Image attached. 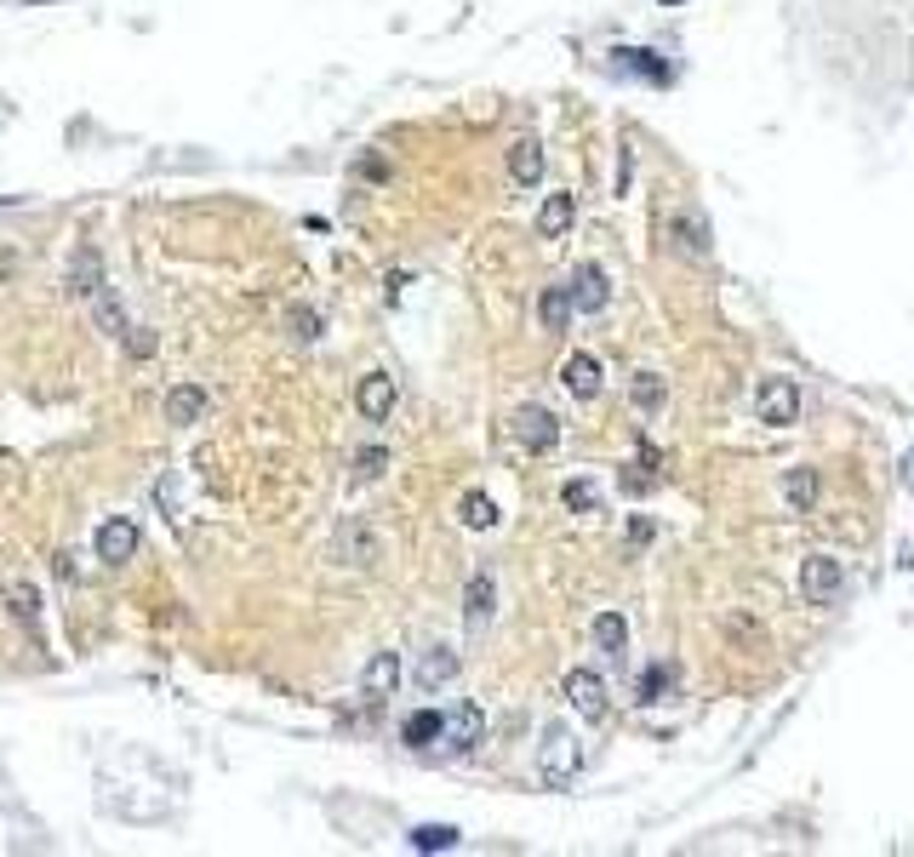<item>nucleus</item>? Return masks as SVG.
<instances>
[{
    "label": "nucleus",
    "mask_w": 914,
    "mask_h": 857,
    "mask_svg": "<svg viewBox=\"0 0 914 857\" xmlns=\"http://www.w3.org/2000/svg\"><path fill=\"white\" fill-rule=\"evenodd\" d=\"M486 738V715H481V703H458L452 715H440V749H447V754H469V749H475Z\"/></svg>",
    "instance_id": "obj_2"
},
{
    "label": "nucleus",
    "mask_w": 914,
    "mask_h": 857,
    "mask_svg": "<svg viewBox=\"0 0 914 857\" xmlns=\"http://www.w3.org/2000/svg\"><path fill=\"white\" fill-rule=\"evenodd\" d=\"M674 241H681V252H692V257H708V229H703L697 212H681V218H674Z\"/></svg>",
    "instance_id": "obj_25"
},
{
    "label": "nucleus",
    "mask_w": 914,
    "mask_h": 857,
    "mask_svg": "<svg viewBox=\"0 0 914 857\" xmlns=\"http://www.w3.org/2000/svg\"><path fill=\"white\" fill-rule=\"evenodd\" d=\"M600 504V491L589 480H566V509H595Z\"/></svg>",
    "instance_id": "obj_32"
},
{
    "label": "nucleus",
    "mask_w": 914,
    "mask_h": 857,
    "mask_svg": "<svg viewBox=\"0 0 914 857\" xmlns=\"http://www.w3.org/2000/svg\"><path fill=\"white\" fill-rule=\"evenodd\" d=\"M560 383L578 394V401H595L600 383H606V378H600V360H595V355H571L566 367H560Z\"/></svg>",
    "instance_id": "obj_13"
},
{
    "label": "nucleus",
    "mask_w": 914,
    "mask_h": 857,
    "mask_svg": "<svg viewBox=\"0 0 914 857\" xmlns=\"http://www.w3.org/2000/svg\"><path fill=\"white\" fill-rule=\"evenodd\" d=\"M595 646H600L606 657H623V652H629V623H623L618 612H600V617H595Z\"/></svg>",
    "instance_id": "obj_23"
},
{
    "label": "nucleus",
    "mask_w": 914,
    "mask_h": 857,
    "mask_svg": "<svg viewBox=\"0 0 914 857\" xmlns=\"http://www.w3.org/2000/svg\"><path fill=\"white\" fill-rule=\"evenodd\" d=\"M395 686H400V657H395V652H371V664H366V675H360L366 703H384Z\"/></svg>",
    "instance_id": "obj_11"
},
{
    "label": "nucleus",
    "mask_w": 914,
    "mask_h": 857,
    "mask_svg": "<svg viewBox=\"0 0 914 857\" xmlns=\"http://www.w3.org/2000/svg\"><path fill=\"white\" fill-rule=\"evenodd\" d=\"M755 417L771 423V428H789V423L800 417V389H795L789 378H766L760 394H755Z\"/></svg>",
    "instance_id": "obj_4"
},
{
    "label": "nucleus",
    "mask_w": 914,
    "mask_h": 857,
    "mask_svg": "<svg viewBox=\"0 0 914 857\" xmlns=\"http://www.w3.org/2000/svg\"><path fill=\"white\" fill-rule=\"evenodd\" d=\"M458 520H463V526H475V532H486V526H497V504L486 498V491H463Z\"/></svg>",
    "instance_id": "obj_24"
},
{
    "label": "nucleus",
    "mask_w": 914,
    "mask_h": 857,
    "mask_svg": "<svg viewBox=\"0 0 914 857\" xmlns=\"http://www.w3.org/2000/svg\"><path fill=\"white\" fill-rule=\"evenodd\" d=\"M537 320H544V332H566V326H571V292L549 286L544 298H537Z\"/></svg>",
    "instance_id": "obj_22"
},
{
    "label": "nucleus",
    "mask_w": 914,
    "mask_h": 857,
    "mask_svg": "<svg viewBox=\"0 0 914 857\" xmlns=\"http://www.w3.org/2000/svg\"><path fill=\"white\" fill-rule=\"evenodd\" d=\"M458 680V652L452 646H429V657L418 664V686L423 691H440V686H452Z\"/></svg>",
    "instance_id": "obj_15"
},
{
    "label": "nucleus",
    "mask_w": 914,
    "mask_h": 857,
    "mask_svg": "<svg viewBox=\"0 0 914 857\" xmlns=\"http://www.w3.org/2000/svg\"><path fill=\"white\" fill-rule=\"evenodd\" d=\"M138 526H132V520H104V526H97V560H104V567H126V560L132 554H138Z\"/></svg>",
    "instance_id": "obj_7"
},
{
    "label": "nucleus",
    "mask_w": 914,
    "mask_h": 857,
    "mask_svg": "<svg viewBox=\"0 0 914 857\" xmlns=\"http://www.w3.org/2000/svg\"><path fill=\"white\" fill-rule=\"evenodd\" d=\"M618 63H623V70L652 75V81H669V70H663V63H652V52H618Z\"/></svg>",
    "instance_id": "obj_31"
},
{
    "label": "nucleus",
    "mask_w": 914,
    "mask_h": 857,
    "mask_svg": "<svg viewBox=\"0 0 914 857\" xmlns=\"http://www.w3.org/2000/svg\"><path fill=\"white\" fill-rule=\"evenodd\" d=\"M840 589H845V572H840V560H834V554H811L806 567H800V595H806L811 606L840 601Z\"/></svg>",
    "instance_id": "obj_3"
},
{
    "label": "nucleus",
    "mask_w": 914,
    "mask_h": 857,
    "mask_svg": "<svg viewBox=\"0 0 914 857\" xmlns=\"http://www.w3.org/2000/svg\"><path fill=\"white\" fill-rule=\"evenodd\" d=\"M784 504H789V515L818 509V469H789L784 475Z\"/></svg>",
    "instance_id": "obj_17"
},
{
    "label": "nucleus",
    "mask_w": 914,
    "mask_h": 857,
    "mask_svg": "<svg viewBox=\"0 0 914 857\" xmlns=\"http://www.w3.org/2000/svg\"><path fill=\"white\" fill-rule=\"evenodd\" d=\"M509 178L521 189H532L537 178H544V144H537V138H515L509 144Z\"/></svg>",
    "instance_id": "obj_14"
},
{
    "label": "nucleus",
    "mask_w": 914,
    "mask_h": 857,
    "mask_svg": "<svg viewBox=\"0 0 914 857\" xmlns=\"http://www.w3.org/2000/svg\"><path fill=\"white\" fill-rule=\"evenodd\" d=\"M515 441H521L526 452H555L560 417H555L549 406H521V412H515Z\"/></svg>",
    "instance_id": "obj_5"
},
{
    "label": "nucleus",
    "mask_w": 914,
    "mask_h": 857,
    "mask_svg": "<svg viewBox=\"0 0 914 857\" xmlns=\"http://www.w3.org/2000/svg\"><path fill=\"white\" fill-rule=\"evenodd\" d=\"M578 766H584V749H578V738H571V727H549L544 743H537V772H544V783L566 789L571 777H578Z\"/></svg>",
    "instance_id": "obj_1"
},
{
    "label": "nucleus",
    "mask_w": 914,
    "mask_h": 857,
    "mask_svg": "<svg viewBox=\"0 0 914 857\" xmlns=\"http://www.w3.org/2000/svg\"><path fill=\"white\" fill-rule=\"evenodd\" d=\"M286 332H292L297 343H315V338H321V309H309V304H297V309L286 315Z\"/></svg>",
    "instance_id": "obj_28"
},
{
    "label": "nucleus",
    "mask_w": 914,
    "mask_h": 857,
    "mask_svg": "<svg viewBox=\"0 0 914 857\" xmlns=\"http://www.w3.org/2000/svg\"><path fill=\"white\" fill-rule=\"evenodd\" d=\"M337 549L349 554V567H378V554H384V543L371 538L360 520H349V526H344V543H337Z\"/></svg>",
    "instance_id": "obj_21"
},
{
    "label": "nucleus",
    "mask_w": 914,
    "mask_h": 857,
    "mask_svg": "<svg viewBox=\"0 0 914 857\" xmlns=\"http://www.w3.org/2000/svg\"><path fill=\"white\" fill-rule=\"evenodd\" d=\"M200 412H207V389L200 383L166 389V423H200Z\"/></svg>",
    "instance_id": "obj_16"
},
{
    "label": "nucleus",
    "mask_w": 914,
    "mask_h": 857,
    "mask_svg": "<svg viewBox=\"0 0 914 857\" xmlns=\"http://www.w3.org/2000/svg\"><path fill=\"white\" fill-rule=\"evenodd\" d=\"M7 606H12L18 623H29V629H35V623H41V589L29 583V578H7Z\"/></svg>",
    "instance_id": "obj_20"
},
{
    "label": "nucleus",
    "mask_w": 914,
    "mask_h": 857,
    "mask_svg": "<svg viewBox=\"0 0 914 857\" xmlns=\"http://www.w3.org/2000/svg\"><path fill=\"white\" fill-rule=\"evenodd\" d=\"M629 394H634V406H640V412H658V406H663V378H658V372H640Z\"/></svg>",
    "instance_id": "obj_29"
},
{
    "label": "nucleus",
    "mask_w": 914,
    "mask_h": 857,
    "mask_svg": "<svg viewBox=\"0 0 914 857\" xmlns=\"http://www.w3.org/2000/svg\"><path fill=\"white\" fill-rule=\"evenodd\" d=\"M92 315H97V326H104L109 338H126V332H132V326H126V309H120V298H115L109 281L92 292Z\"/></svg>",
    "instance_id": "obj_19"
},
{
    "label": "nucleus",
    "mask_w": 914,
    "mask_h": 857,
    "mask_svg": "<svg viewBox=\"0 0 914 857\" xmlns=\"http://www.w3.org/2000/svg\"><path fill=\"white\" fill-rule=\"evenodd\" d=\"M104 286V252L97 246H81L70 257V298H92V292Z\"/></svg>",
    "instance_id": "obj_12"
},
{
    "label": "nucleus",
    "mask_w": 914,
    "mask_h": 857,
    "mask_svg": "<svg viewBox=\"0 0 914 857\" xmlns=\"http://www.w3.org/2000/svg\"><path fill=\"white\" fill-rule=\"evenodd\" d=\"M400 738L412 743V749H429V743L440 738V709H418V715L400 727Z\"/></svg>",
    "instance_id": "obj_26"
},
{
    "label": "nucleus",
    "mask_w": 914,
    "mask_h": 857,
    "mask_svg": "<svg viewBox=\"0 0 914 857\" xmlns=\"http://www.w3.org/2000/svg\"><path fill=\"white\" fill-rule=\"evenodd\" d=\"M492 606H497V583L492 572H475L463 589V623H469V635H481L486 623H492Z\"/></svg>",
    "instance_id": "obj_9"
},
{
    "label": "nucleus",
    "mask_w": 914,
    "mask_h": 857,
    "mask_svg": "<svg viewBox=\"0 0 914 857\" xmlns=\"http://www.w3.org/2000/svg\"><path fill=\"white\" fill-rule=\"evenodd\" d=\"M384 464H389V452H384V446H366V452L355 457V480H378Z\"/></svg>",
    "instance_id": "obj_30"
},
{
    "label": "nucleus",
    "mask_w": 914,
    "mask_h": 857,
    "mask_svg": "<svg viewBox=\"0 0 914 857\" xmlns=\"http://www.w3.org/2000/svg\"><path fill=\"white\" fill-rule=\"evenodd\" d=\"M903 480H908V486H914V452H908V457H903Z\"/></svg>",
    "instance_id": "obj_34"
},
{
    "label": "nucleus",
    "mask_w": 914,
    "mask_h": 857,
    "mask_svg": "<svg viewBox=\"0 0 914 857\" xmlns=\"http://www.w3.org/2000/svg\"><path fill=\"white\" fill-rule=\"evenodd\" d=\"M412 846H418V851H452V846H458V829H452V823H418V829H412Z\"/></svg>",
    "instance_id": "obj_27"
},
{
    "label": "nucleus",
    "mask_w": 914,
    "mask_h": 857,
    "mask_svg": "<svg viewBox=\"0 0 914 857\" xmlns=\"http://www.w3.org/2000/svg\"><path fill=\"white\" fill-rule=\"evenodd\" d=\"M355 406H360L366 423H384V417L395 412V378H389V372H366L360 389H355Z\"/></svg>",
    "instance_id": "obj_8"
},
{
    "label": "nucleus",
    "mask_w": 914,
    "mask_h": 857,
    "mask_svg": "<svg viewBox=\"0 0 914 857\" xmlns=\"http://www.w3.org/2000/svg\"><path fill=\"white\" fill-rule=\"evenodd\" d=\"M571 218H578V207H571V194H549V201L537 207V235H544V241H560L566 229H571Z\"/></svg>",
    "instance_id": "obj_18"
},
{
    "label": "nucleus",
    "mask_w": 914,
    "mask_h": 857,
    "mask_svg": "<svg viewBox=\"0 0 914 857\" xmlns=\"http://www.w3.org/2000/svg\"><path fill=\"white\" fill-rule=\"evenodd\" d=\"M566 703L578 709L584 720H606V709H612V698H606V680L595 669H571L566 675Z\"/></svg>",
    "instance_id": "obj_6"
},
{
    "label": "nucleus",
    "mask_w": 914,
    "mask_h": 857,
    "mask_svg": "<svg viewBox=\"0 0 914 857\" xmlns=\"http://www.w3.org/2000/svg\"><path fill=\"white\" fill-rule=\"evenodd\" d=\"M571 309H584V315H600L606 309V298H612V286H606V269L600 263H584L578 275H571Z\"/></svg>",
    "instance_id": "obj_10"
},
{
    "label": "nucleus",
    "mask_w": 914,
    "mask_h": 857,
    "mask_svg": "<svg viewBox=\"0 0 914 857\" xmlns=\"http://www.w3.org/2000/svg\"><path fill=\"white\" fill-rule=\"evenodd\" d=\"M663 686H669V669H647V680H640V703H658Z\"/></svg>",
    "instance_id": "obj_33"
}]
</instances>
